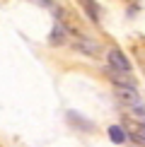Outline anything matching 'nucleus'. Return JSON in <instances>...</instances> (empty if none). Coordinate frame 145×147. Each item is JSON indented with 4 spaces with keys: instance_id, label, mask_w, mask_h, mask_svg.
<instances>
[{
    "instance_id": "f03ea898",
    "label": "nucleus",
    "mask_w": 145,
    "mask_h": 147,
    "mask_svg": "<svg viewBox=\"0 0 145 147\" xmlns=\"http://www.w3.org/2000/svg\"><path fill=\"white\" fill-rule=\"evenodd\" d=\"M121 128H123L126 138H131L133 142H138V145H145V123L133 121V118H126V123Z\"/></svg>"
},
{
    "instance_id": "0eeeda50",
    "label": "nucleus",
    "mask_w": 145,
    "mask_h": 147,
    "mask_svg": "<svg viewBox=\"0 0 145 147\" xmlns=\"http://www.w3.org/2000/svg\"><path fill=\"white\" fill-rule=\"evenodd\" d=\"M65 39H68V32H65V27L63 24H53V29H51V34H48V44L51 46H60V44H65Z\"/></svg>"
},
{
    "instance_id": "6e6552de",
    "label": "nucleus",
    "mask_w": 145,
    "mask_h": 147,
    "mask_svg": "<svg viewBox=\"0 0 145 147\" xmlns=\"http://www.w3.org/2000/svg\"><path fill=\"white\" fill-rule=\"evenodd\" d=\"M106 133H109V140H111L114 145H123L126 140H128L121 125H109V130H106Z\"/></svg>"
},
{
    "instance_id": "39448f33",
    "label": "nucleus",
    "mask_w": 145,
    "mask_h": 147,
    "mask_svg": "<svg viewBox=\"0 0 145 147\" xmlns=\"http://www.w3.org/2000/svg\"><path fill=\"white\" fill-rule=\"evenodd\" d=\"M75 48L87 56H99V44L94 39H87V36H75Z\"/></svg>"
},
{
    "instance_id": "20e7f679",
    "label": "nucleus",
    "mask_w": 145,
    "mask_h": 147,
    "mask_svg": "<svg viewBox=\"0 0 145 147\" xmlns=\"http://www.w3.org/2000/svg\"><path fill=\"white\" fill-rule=\"evenodd\" d=\"M106 75H109V80H111L114 84H116V89H136V77H133L131 72H119V70L106 68Z\"/></svg>"
},
{
    "instance_id": "f257e3e1",
    "label": "nucleus",
    "mask_w": 145,
    "mask_h": 147,
    "mask_svg": "<svg viewBox=\"0 0 145 147\" xmlns=\"http://www.w3.org/2000/svg\"><path fill=\"white\" fill-rule=\"evenodd\" d=\"M106 60H109V68L111 70H119V72H131V60L121 48H111L106 53Z\"/></svg>"
},
{
    "instance_id": "1a4fd4ad",
    "label": "nucleus",
    "mask_w": 145,
    "mask_h": 147,
    "mask_svg": "<svg viewBox=\"0 0 145 147\" xmlns=\"http://www.w3.org/2000/svg\"><path fill=\"white\" fill-rule=\"evenodd\" d=\"M82 10L87 12V17L92 20L94 24L99 22V10H97V3H92V0H87V3H82Z\"/></svg>"
},
{
    "instance_id": "423d86ee",
    "label": "nucleus",
    "mask_w": 145,
    "mask_h": 147,
    "mask_svg": "<svg viewBox=\"0 0 145 147\" xmlns=\"http://www.w3.org/2000/svg\"><path fill=\"white\" fill-rule=\"evenodd\" d=\"M65 116H68V121H70L75 128H82L85 133H92V130H94V123H89V121L85 118V116H80L77 111H68Z\"/></svg>"
},
{
    "instance_id": "7ed1b4c3",
    "label": "nucleus",
    "mask_w": 145,
    "mask_h": 147,
    "mask_svg": "<svg viewBox=\"0 0 145 147\" xmlns=\"http://www.w3.org/2000/svg\"><path fill=\"white\" fill-rule=\"evenodd\" d=\"M116 99L121 106H126L128 111H136L138 106H143V99L138 96L136 89H116Z\"/></svg>"
}]
</instances>
